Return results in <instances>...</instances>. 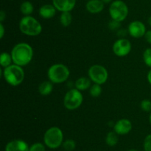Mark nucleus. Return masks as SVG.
I'll list each match as a JSON object with an SVG mask.
<instances>
[{
  "label": "nucleus",
  "mask_w": 151,
  "mask_h": 151,
  "mask_svg": "<svg viewBox=\"0 0 151 151\" xmlns=\"http://www.w3.org/2000/svg\"><path fill=\"white\" fill-rule=\"evenodd\" d=\"M13 64L19 66H26L32 61L33 50L27 43L22 42L16 44L11 50Z\"/></svg>",
  "instance_id": "nucleus-1"
},
{
  "label": "nucleus",
  "mask_w": 151,
  "mask_h": 151,
  "mask_svg": "<svg viewBox=\"0 0 151 151\" xmlns=\"http://www.w3.org/2000/svg\"><path fill=\"white\" fill-rule=\"evenodd\" d=\"M4 80L12 86H18L24 79V71L22 68L15 64H12L3 70Z\"/></svg>",
  "instance_id": "nucleus-2"
},
{
  "label": "nucleus",
  "mask_w": 151,
  "mask_h": 151,
  "mask_svg": "<svg viewBox=\"0 0 151 151\" xmlns=\"http://www.w3.org/2000/svg\"><path fill=\"white\" fill-rule=\"evenodd\" d=\"M19 29L22 33L29 36H36L41 34L42 26L37 19L30 16H25L20 20Z\"/></svg>",
  "instance_id": "nucleus-3"
},
{
  "label": "nucleus",
  "mask_w": 151,
  "mask_h": 151,
  "mask_svg": "<svg viewBox=\"0 0 151 151\" xmlns=\"http://www.w3.org/2000/svg\"><path fill=\"white\" fill-rule=\"evenodd\" d=\"M69 70L63 64H55L49 68L47 71L49 80L53 84H61L69 78Z\"/></svg>",
  "instance_id": "nucleus-4"
},
{
  "label": "nucleus",
  "mask_w": 151,
  "mask_h": 151,
  "mask_svg": "<svg viewBox=\"0 0 151 151\" xmlns=\"http://www.w3.org/2000/svg\"><path fill=\"white\" fill-rule=\"evenodd\" d=\"M44 142L50 149L59 147L63 142V132L58 127H50L44 133Z\"/></svg>",
  "instance_id": "nucleus-5"
},
{
  "label": "nucleus",
  "mask_w": 151,
  "mask_h": 151,
  "mask_svg": "<svg viewBox=\"0 0 151 151\" xmlns=\"http://www.w3.org/2000/svg\"><path fill=\"white\" fill-rule=\"evenodd\" d=\"M83 96L79 90L72 88L65 94L63 99V105L69 110H73L79 107L83 103Z\"/></svg>",
  "instance_id": "nucleus-6"
},
{
  "label": "nucleus",
  "mask_w": 151,
  "mask_h": 151,
  "mask_svg": "<svg viewBox=\"0 0 151 151\" xmlns=\"http://www.w3.org/2000/svg\"><path fill=\"white\" fill-rule=\"evenodd\" d=\"M109 14L111 19L121 22L128 16V7L122 0H116L109 7Z\"/></svg>",
  "instance_id": "nucleus-7"
},
{
  "label": "nucleus",
  "mask_w": 151,
  "mask_h": 151,
  "mask_svg": "<svg viewBox=\"0 0 151 151\" xmlns=\"http://www.w3.org/2000/svg\"><path fill=\"white\" fill-rule=\"evenodd\" d=\"M88 77L94 84H103L106 82L109 77V73L106 68L100 65H92L88 69Z\"/></svg>",
  "instance_id": "nucleus-8"
},
{
  "label": "nucleus",
  "mask_w": 151,
  "mask_h": 151,
  "mask_svg": "<svg viewBox=\"0 0 151 151\" xmlns=\"http://www.w3.org/2000/svg\"><path fill=\"white\" fill-rule=\"evenodd\" d=\"M131 50V43L126 38H119L116 40L113 45V51L116 56L123 57L129 54Z\"/></svg>",
  "instance_id": "nucleus-9"
},
{
  "label": "nucleus",
  "mask_w": 151,
  "mask_h": 151,
  "mask_svg": "<svg viewBox=\"0 0 151 151\" xmlns=\"http://www.w3.org/2000/svg\"><path fill=\"white\" fill-rule=\"evenodd\" d=\"M128 32L134 38H141L146 33V28L144 23L140 21H133L129 24Z\"/></svg>",
  "instance_id": "nucleus-10"
},
{
  "label": "nucleus",
  "mask_w": 151,
  "mask_h": 151,
  "mask_svg": "<svg viewBox=\"0 0 151 151\" xmlns=\"http://www.w3.org/2000/svg\"><path fill=\"white\" fill-rule=\"evenodd\" d=\"M132 129V124L131 121L127 118H122L115 123L114 130L118 135H126Z\"/></svg>",
  "instance_id": "nucleus-11"
},
{
  "label": "nucleus",
  "mask_w": 151,
  "mask_h": 151,
  "mask_svg": "<svg viewBox=\"0 0 151 151\" xmlns=\"http://www.w3.org/2000/svg\"><path fill=\"white\" fill-rule=\"evenodd\" d=\"M5 151H29V147L24 141L15 139L6 144Z\"/></svg>",
  "instance_id": "nucleus-12"
},
{
  "label": "nucleus",
  "mask_w": 151,
  "mask_h": 151,
  "mask_svg": "<svg viewBox=\"0 0 151 151\" xmlns=\"http://www.w3.org/2000/svg\"><path fill=\"white\" fill-rule=\"evenodd\" d=\"M56 10L62 12H70L76 4V0H52Z\"/></svg>",
  "instance_id": "nucleus-13"
},
{
  "label": "nucleus",
  "mask_w": 151,
  "mask_h": 151,
  "mask_svg": "<svg viewBox=\"0 0 151 151\" xmlns=\"http://www.w3.org/2000/svg\"><path fill=\"white\" fill-rule=\"evenodd\" d=\"M86 8L91 13H100L104 8V3L102 0H89L86 4Z\"/></svg>",
  "instance_id": "nucleus-14"
},
{
  "label": "nucleus",
  "mask_w": 151,
  "mask_h": 151,
  "mask_svg": "<svg viewBox=\"0 0 151 151\" xmlns=\"http://www.w3.org/2000/svg\"><path fill=\"white\" fill-rule=\"evenodd\" d=\"M56 13V8L52 4H44L39 9V15L46 19L54 17Z\"/></svg>",
  "instance_id": "nucleus-15"
},
{
  "label": "nucleus",
  "mask_w": 151,
  "mask_h": 151,
  "mask_svg": "<svg viewBox=\"0 0 151 151\" xmlns=\"http://www.w3.org/2000/svg\"><path fill=\"white\" fill-rule=\"evenodd\" d=\"M91 87V79L87 77H81L75 81V88L81 90H86Z\"/></svg>",
  "instance_id": "nucleus-16"
},
{
  "label": "nucleus",
  "mask_w": 151,
  "mask_h": 151,
  "mask_svg": "<svg viewBox=\"0 0 151 151\" xmlns=\"http://www.w3.org/2000/svg\"><path fill=\"white\" fill-rule=\"evenodd\" d=\"M53 85L52 82L50 81H44L41 83L38 87V92L42 96H48L52 92Z\"/></svg>",
  "instance_id": "nucleus-17"
},
{
  "label": "nucleus",
  "mask_w": 151,
  "mask_h": 151,
  "mask_svg": "<svg viewBox=\"0 0 151 151\" xmlns=\"http://www.w3.org/2000/svg\"><path fill=\"white\" fill-rule=\"evenodd\" d=\"M119 142L118 134L114 131H111L106 135V143L110 147H114Z\"/></svg>",
  "instance_id": "nucleus-18"
},
{
  "label": "nucleus",
  "mask_w": 151,
  "mask_h": 151,
  "mask_svg": "<svg viewBox=\"0 0 151 151\" xmlns=\"http://www.w3.org/2000/svg\"><path fill=\"white\" fill-rule=\"evenodd\" d=\"M33 5H32V4L30 1H24L21 4L20 10L22 14H24V16H30V14H32V12H33Z\"/></svg>",
  "instance_id": "nucleus-19"
},
{
  "label": "nucleus",
  "mask_w": 151,
  "mask_h": 151,
  "mask_svg": "<svg viewBox=\"0 0 151 151\" xmlns=\"http://www.w3.org/2000/svg\"><path fill=\"white\" fill-rule=\"evenodd\" d=\"M12 62H13V59H12L11 54H9L8 53H6V52L1 53V56H0V65L1 67L4 68H7L12 65Z\"/></svg>",
  "instance_id": "nucleus-20"
},
{
  "label": "nucleus",
  "mask_w": 151,
  "mask_h": 151,
  "mask_svg": "<svg viewBox=\"0 0 151 151\" xmlns=\"http://www.w3.org/2000/svg\"><path fill=\"white\" fill-rule=\"evenodd\" d=\"M72 21V16L70 12H62L60 16V24L63 27H68L71 25Z\"/></svg>",
  "instance_id": "nucleus-21"
},
{
  "label": "nucleus",
  "mask_w": 151,
  "mask_h": 151,
  "mask_svg": "<svg viewBox=\"0 0 151 151\" xmlns=\"http://www.w3.org/2000/svg\"><path fill=\"white\" fill-rule=\"evenodd\" d=\"M90 95L92 97H98L102 93V87L100 84H94L90 87L89 90Z\"/></svg>",
  "instance_id": "nucleus-22"
},
{
  "label": "nucleus",
  "mask_w": 151,
  "mask_h": 151,
  "mask_svg": "<svg viewBox=\"0 0 151 151\" xmlns=\"http://www.w3.org/2000/svg\"><path fill=\"white\" fill-rule=\"evenodd\" d=\"M63 149L66 151H73L76 147V143L73 139H66L62 144Z\"/></svg>",
  "instance_id": "nucleus-23"
},
{
  "label": "nucleus",
  "mask_w": 151,
  "mask_h": 151,
  "mask_svg": "<svg viewBox=\"0 0 151 151\" xmlns=\"http://www.w3.org/2000/svg\"><path fill=\"white\" fill-rule=\"evenodd\" d=\"M143 60L147 67L151 68V47L147 48L143 53Z\"/></svg>",
  "instance_id": "nucleus-24"
},
{
  "label": "nucleus",
  "mask_w": 151,
  "mask_h": 151,
  "mask_svg": "<svg viewBox=\"0 0 151 151\" xmlns=\"http://www.w3.org/2000/svg\"><path fill=\"white\" fill-rule=\"evenodd\" d=\"M140 106L145 112H151V101L149 99H144L142 101Z\"/></svg>",
  "instance_id": "nucleus-25"
},
{
  "label": "nucleus",
  "mask_w": 151,
  "mask_h": 151,
  "mask_svg": "<svg viewBox=\"0 0 151 151\" xmlns=\"http://www.w3.org/2000/svg\"><path fill=\"white\" fill-rule=\"evenodd\" d=\"M45 146L41 142L34 143L29 147V151H45Z\"/></svg>",
  "instance_id": "nucleus-26"
},
{
  "label": "nucleus",
  "mask_w": 151,
  "mask_h": 151,
  "mask_svg": "<svg viewBox=\"0 0 151 151\" xmlns=\"http://www.w3.org/2000/svg\"><path fill=\"white\" fill-rule=\"evenodd\" d=\"M144 150L151 151V134L147 135L144 140Z\"/></svg>",
  "instance_id": "nucleus-27"
},
{
  "label": "nucleus",
  "mask_w": 151,
  "mask_h": 151,
  "mask_svg": "<svg viewBox=\"0 0 151 151\" xmlns=\"http://www.w3.org/2000/svg\"><path fill=\"white\" fill-rule=\"evenodd\" d=\"M121 25H120V22H117V21H115V20H111L109 23V27L111 30H117L120 28Z\"/></svg>",
  "instance_id": "nucleus-28"
},
{
  "label": "nucleus",
  "mask_w": 151,
  "mask_h": 151,
  "mask_svg": "<svg viewBox=\"0 0 151 151\" xmlns=\"http://www.w3.org/2000/svg\"><path fill=\"white\" fill-rule=\"evenodd\" d=\"M145 40L147 41V42H148L149 44H151V30H147L146 32L145 35Z\"/></svg>",
  "instance_id": "nucleus-29"
},
{
  "label": "nucleus",
  "mask_w": 151,
  "mask_h": 151,
  "mask_svg": "<svg viewBox=\"0 0 151 151\" xmlns=\"http://www.w3.org/2000/svg\"><path fill=\"white\" fill-rule=\"evenodd\" d=\"M4 35V28L2 23H0V38H2Z\"/></svg>",
  "instance_id": "nucleus-30"
},
{
  "label": "nucleus",
  "mask_w": 151,
  "mask_h": 151,
  "mask_svg": "<svg viewBox=\"0 0 151 151\" xmlns=\"http://www.w3.org/2000/svg\"><path fill=\"white\" fill-rule=\"evenodd\" d=\"M6 18V13L4 10H1L0 12V22H2Z\"/></svg>",
  "instance_id": "nucleus-31"
},
{
  "label": "nucleus",
  "mask_w": 151,
  "mask_h": 151,
  "mask_svg": "<svg viewBox=\"0 0 151 151\" xmlns=\"http://www.w3.org/2000/svg\"><path fill=\"white\" fill-rule=\"evenodd\" d=\"M147 81H148L149 84L151 85V70H149L148 73H147Z\"/></svg>",
  "instance_id": "nucleus-32"
},
{
  "label": "nucleus",
  "mask_w": 151,
  "mask_h": 151,
  "mask_svg": "<svg viewBox=\"0 0 151 151\" xmlns=\"http://www.w3.org/2000/svg\"><path fill=\"white\" fill-rule=\"evenodd\" d=\"M102 1L104 4H108V3H110L112 0H102Z\"/></svg>",
  "instance_id": "nucleus-33"
},
{
  "label": "nucleus",
  "mask_w": 151,
  "mask_h": 151,
  "mask_svg": "<svg viewBox=\"0 0 151 151\" xmlns=\"http://www.w3.org/2000/svg\"><path fill=\"white\" fill-rule=\"evenodd\" d=\"M147 22H148L149 25H150V26L151 27V16L148 18V20H147Z\"/></svg>",
  "instance_id": "nucleus-34"
},
{
  "label": "nucleus",
  "mask_w": 151,
  "mask_h": 151,
  "mask_svg": "<svg viewBox=\"0 0 151 151\" xmlns=\"http://www.w3.org/2000/svg\"><path fill=\"white\" fill-rule=\"evenodd\" d=\"M128 151H139V150H137L136 149H131V150H128Z\"/></svg>",
  "instance_id": "nucleus-35"
},
{
  "label": "nucleus",
  "mask_w": 151,
  "mask_h": 151,
  "mask_svg": "<svg viewBox=\"0 0 151 151\" xmlns=\"http://www.w3.org/2000/svg\"><path fill=\"white\" fill-rule=\"evenodd\" d=\"M149 121H150V124H151V112H150V115H149Z\"/></svg>",
  "instance_id": "nucleus-36"
}]
</instances>
